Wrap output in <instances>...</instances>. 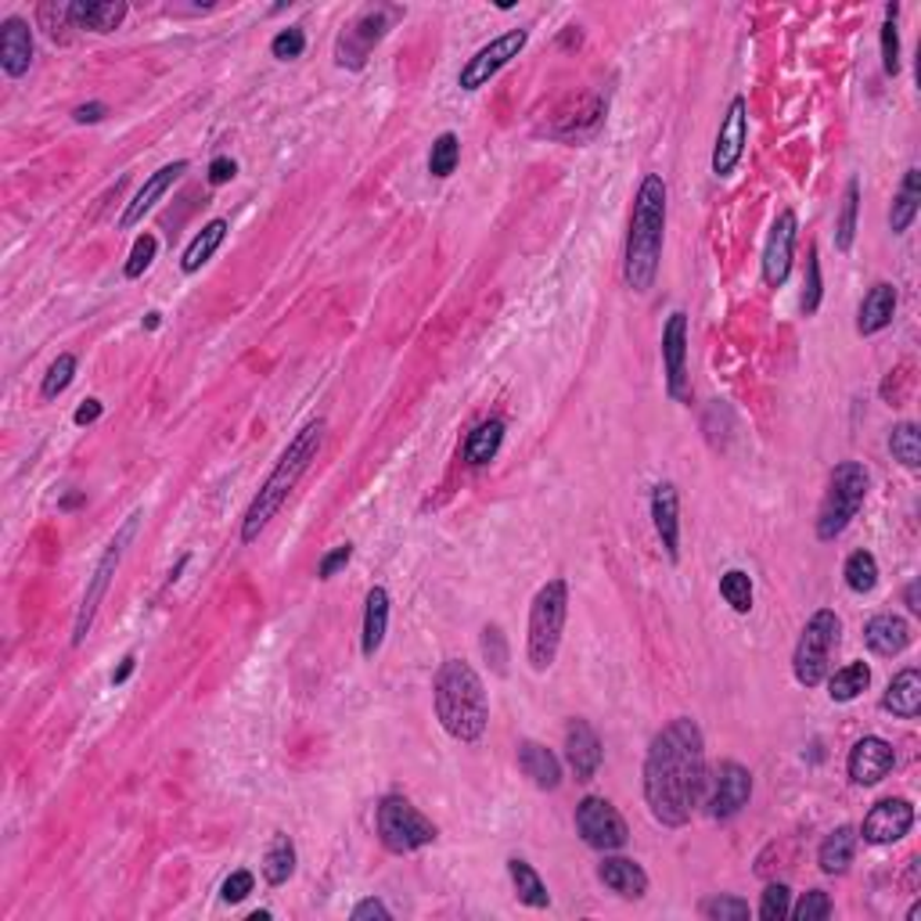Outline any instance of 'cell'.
Returning a JSON list of instances; mask_svg holds the SVG:
<instances>
[{
	"label": "cell",
	"mask_w": 921,
	"mask_h": 921,
	"mask_svg": "<svg viewBox=\"0 0 921 921\" xmlns=\"http://www.w3.org/2000/svg\"><path fill=\"white\" fill-rule=\"evenodd\" d=\"M644 803L662 828H684L705 799V738L691 716L662 727L644 753Z\"/></svg>",
	"instance_id": "6da1fadb"
},
{
	"label": "cell",
	"mask_w": 921,
	"mask_h": 921,
	"mask_svg": "<svg viewBox=\"0 0 921 921\" xmlns=\"http://www.w3.org/2000/svg\"><path fill=\"white\" fill-rule=\"evenodd\" d=\"M666 201H670L666 180L659 173H644L638 195H633L627 252H623V281L638 296H644L659 278L662 241H666Z\"/></svg>",
	"instance_id": "7a4b0ae2"
},
{
	"label": "cell",
	"mask_w": 921,
	"mask_h": 921,
	"mask_svg": "<svg viewBox=\"0 0 921 921\" xmlns=\"http://www.w3.org/2000/svg\"><path fill=\"white\" fill-rule=\"evenodd\" d=\"M324 432H328L324 417H313V422L302 425L296 432V439L284 446V454L278 457V465H273V472L263 479L259 494L249 504V511H245V518H241V544H256L259 532L270 526V518L281 511V504L288 500V494L299 486V479L310 472L317 454H321Z\"/></svg>",
	"instance_id": "3957f363"
},
{
	"label": "cell",
	"mask_w": 921,
	"mask_h": 921,
	"mask_svg": "<svg viewBox=\"0 0 921 921\" xmlns=\"http://www.w3.org/2000/svg\"><path fill=\"white\" fill-rule=\"evenodd\" d=\"M432 705L439 727L454 742L475 745L489 727V698L483 676L465 659H446L432 681Z\"/></svg>",
	"instance_id": "277c9868"
},
{
	"label": "cell",
	"mask_w": 921,
	"mask_h": 921,
	"mask_svg": "<svg viewBox=\"0 0 921 921\" xmlns=\"http://www.w3.org/2000/svg\"><path fill=\"white\" fill-rule=\"evenodd\" d=\"M566 619H569V583L561 576H555V580H547L537 590V598L529 604L526 659L537 673H547L555 666L561 633H566Z\"/></svg>",
	"instance_id": "5b68a950"
},
{
	"label": "cell",
	"mask_w": 921,
	"mask_h": 921,
	"mask_svg": "<svg viewBox=\"0 0 921 921\" xmlns=\"http://www.w3.org/2000/svg\"><path fill=\"white\" fill-rule=\"evenodd\" d=\"M868 489H871V472L863 468L860 460H842V465H835L828 475L825 500H820V508H817V522H814L817 540L831 544L835 537H842L849 522L857 518V511L863 508Z\"/></svg>",
	"instance_id": "8992f818"
},
{
	"label": "cell",
	"mask_w": 921,
	"mask_h": 921,
	"mask_svg": "<svg viewBox=\"0 0 921 921\" xmlns=\"http://www.w3.org/2000/svg\"><path fill=\"white\" fill-rule=\"evenodd\" d=\"M842 641V619L831 609H817L796 641V652H791V676L803 687H817L825 684V676L831 673V655Z\"/></svg>",
	"instance_id": "52a82bcc"
},
{
	"label": "cell",
	"mask_w": 921,
	"mask_h": 921,
	"mask_svg": "<svg viewBox=\"0 0 921 921\" xmlns=\"http://www.w3.org/2000/svg\"><path fill=\"white\" fill-rule=\"evenodd\" d=\"M374 828H379V842L396 857L436 842V835H439L436 825L403 796H385L379 803V810H374Z\"/></svg>",
	"instance_id": "ba28073f"
},
{
	"label": "cell",
	"mask_w": 921,
	"mask_h": 921,
	"mask_svg": "<svg viewBox=\"0 0 921 921\" xmlns=\"http://www.w3.org/2000/svg\"><path fill=\"white\" fill-rule=\"evenodd\" d=\"M137 522H141V515H130L123 529L115 532L112 544L105 547V555L97 558V566L91 572V580H86V590H83V601H80V612H76V623H72V644H83L86 641V633H91L94 627V619H97V609H101V601H105L108 594V587L115 580V569H120V561L126 555V547L130 540H134V532H137Z\"/></svg>",
	"instance_id": "9c48e42d"
},
{
	"label": "cell",
	"mask_w": 921,
	"mask_h": 921,
	"mask_svg": "<svg viewBox=\"0 0 921 921\" xmlns=\"http://www.w3.org/2000/svg\"><path fill=\"white\" fill-rule=\"evenodd\" d=\"M396 14H400V8H385V4H374V8L360 11L335 40V62L342 69H353V72L364 69L368 54L374 51V43L389 33V25H393Z\"/></svg>",
	"instance_id": "30bf717a"
},
{
	"label": "cell",
	"mask_w": 921,
	"mask_h": 921,
	"mask_svg": "<svg viewBox=\"0 0 921 921\" xmlns=\"http://www.w3.org/2000/svg\"><path fill=\"white\" fill-rule=\"evenodd\" d=\"M576 831H580V839L590 849H598V853H615V849H623L630 839L627 817L619 814L604 796H583L576 803Z\"/></svg>",
	"instance_id": "8fae6325"
},
{
	"label": "cell",
	"mask_w": 921,
	"mask_h": 921,
	"mask_svg": "<svg viewBox=\"0 0 921 921\" xmlns=\"http://www.w3.org/2000/svg\"><path fill=\"white\" fill-rule=\"evenodd\" d=\"M748 799H753V774L738 759H724L710 774V782H705L702 806L710 810L713 820H731L745 810Z\"/></svg>",
	"instance_id": "7c38bea8"
},
{
	"label": "cell",
	"mask_w": 921,
	"mask_h": 921,
	"mask_svg": "<svg viewBox=\"0 0 921 921\" xmlns=\"http://www.w3.org/2000/svg\"><path fill=\"white\" fill-rule=\"evenodd\" d=\"M529 43V33L526 29H508V33H500L497 40H489L483 43L479 51H475L465 65H460L457 72V86L460 91H483V86L497 76V72L511 62V58L522 54V48Z\"/></svg>",
	"instance_id": "4fadbf2b"
},
{
	"label": "cell",
	"mask_w": 921,
	"mask_h": 921,
	"mask_svg": "<svg viewBox=\"0 0 921 921\" xmlns=\"http://www.w3.org/2000/svg\"><path fill=\"white\" fill-rule=\"evenodd\" d=\"M662 371H666V393L676 403H691L687 379V313L673 310L662 328Z\"/></svg>",
	"instance_id": "5bb4252c"
},
{
	"label": "cell",
	"mask_w": 921,
	"mask_h": 921,
	"mask_svg": "<svg viewBox=\"0 0 921 921\" xmlns=\"http://www.w3.org/2000/svg\"><path fill=\"white\" fill-rule=\"evenodd\" d=\"M745 141H748V101L742 94H734L724 123L716 130V144H713L716 177H731V173L738 169L742 155H745Z\"/></svg>",
	"instance_id": "9a60e30c"
},
{
	"label": "cell",
	"mask_w": 921,
	"mask_h": 921,
	"mask_svg": "<svg viewBox=\"0 0 921 921\" xmlns=\"http://www.w3.org/2000/svg\"><path fill=\"white\" fill-rule=\"evenodd\" d=\"M911 828H914V806H911V799L897 796V799L875 803L868 810V817H863V825L857 828V835L871 846H892V842H900Z\"/></svg>",
	"instance_id": "2e32d148"
},
{
	"label": "cell",
	"mask_w": 921,
	"mask_h": 921,
	"mask_svg": "<svg viewBox=\"0 0 921 921\" xmlns=\"http://www.w3.org/2000/svg\"><path fill=\"white\" fill-rule=\"evenodd\" d=\"M796 230L799 220L791 209L777 213V220L767 235V245H763V281L770 288H782L788 281V270H791V252H796Z\"/></svg>",
	"instance_id": "e0dca14e"
},
{
	"label": "cell",
	"mask_w": 921,
	"mask_h": 921,
	"mask_svg": "<svg viewBox=\"0 0 921 921\" xmlns=\"http://www.w3.org/2000/svg\"><path fill=\"white\" fill-rule=\"evenodd\" d=\"M897 767V753H892V745L886 738H860L853 748H849V759H846V770H849V782L871 788L878 782H886L889 770Z\"/></svg>",
	"instance_id": "ac0fdd59"
},
{
	"label": "cell",
	"mask_w": 921,
	"mask_h": 921,
	"mask_svg": "<svg viewBox=\"0 0 921 921\" xmlns=\"http://www.w3.org/2000/svg\"><path fill=\"white\" fill-rule=\"evenodd\" d=\"M601 759H604V748L598 731L587 724V720H569L566 727V763L569 770L576 774V782H594V774L601 770Z\"/></svg>",
	"instance_id": "d6986e66"
},
{
	"label": "cell",
	"mask_w": 921,
	"mask_h": 921,
	"mask_svg": "<svg viewBox=\"0 0 921 921\" xmlns=\"http://www.w3.org/2000/svg\"><path fill=\"white\" fill-rule=\"evenodd\" d=\"M184 173H187V163H184V158H177V163H166L163 169H155L152 177L141 184V192L126 201V209H123V216H120V230L137 227V224L144 220V216H148V213L158 206V201H163V195L169 192V187L184 177Z\"/></svg>",
	"instance_id": "ffe728a7"
},
{
	"label": "cell",
	"mask_w": 921,
	"mask_h": 921,
	"mask_svg": "<svg viewBox=\"0 0 921 921\" xmlns=\"http://www.w3.org/2000/svg\"><path fill=\"white\" fill-rule=\"evenodd\" d=\"M33 54H37L33 25L19 19V14L4 19V25H0V69H4V76L11 80L25 76L33 69Z\"/></svg>",
	"instance_id": "44dd1931"
},
{
	"label": "cell",
	"mask_w": 921,
	"mask_h": 921,
	"mask_svg": "<svg viewBox=\"0 0 921 921\" xmlns=\"http://www.w3.org/2000/svg\"><path fill=\"white\" fill-rule=\"evenodd\" d=\"M652 526L670 561H681V494L673 483H655L652 489Z\"/></svg>",
	"instance_id": "7402d4cb"
},
{
	"label": "cell",
	"mask_w": 921,
	"mask_h": 921,
	"mask_svg": "<svg viewBox=\"0 0 921 921\" xmlns=\"http://www.w3.org/2000/svg\"><path fill=\"white\" fill-rule=\"evenodd\" d=\"M911 641H914V630L897 612H878V615L868 619V623H863V644H868L871 652L882 655V659H892V655L907 652Z\"/></svg>",
	"instance_id": "603a6c76"
},
{
	"label": "cell",
	"mask_w": 921,
	"mask_h": 921,
	"mask_svg": "<svg viewBox=\"0 0 921 921\" xmlns=\"http://www.w3.org/2000/svg\"><path fill=\"white\" fill-rule=\"evenodd\" d=\"M598 878L604 889H612L623 900H644L648 897V871L630 857H604L598 863Z\"/></svg>",
	"instance_id": "cb8c5ba5"
},
{
	"label": "cell",
	"mask_w": 921,
	"mask_h": 921,
	"mask_svg": "<svg viewBox=\"0 0 921 921\" xmlns=\"http://www.w3.org/2000/svg\"><path fill=\"white\" fill-rule=\"evenodd\" d=\"M897 284L889 281H878L868 288V296L860 299V310H857V331L860 335H878V331H886L892 324V317H897Z\"/></svg>",
	"instance_id": "d4e9b609"
},
{
	"label": "cell",
	"mask_w": 921,
	"mask_h": 921,
	"mask_svg": "<svg viewBox=\"0 0 921 921\" xmlns=\"http://www.w3.org/2000/svg\"><path fill=\"white\" fill-rule=\"evenodd\" d=\"M515 756H518V770H522L540 791H555L561 785V759L547 745L532 742V738H522V742H518V753Z\"/></svg>",
	"instance_id": "484cf974"
},
{
	"label": "cell",
	"mask_w": 921,
	"mask_h": 921,
	"mask_svg": "<svg viewBox=\"0 0 921 921\" xmlns=\"http://www.w3.org/2000/svg\"><path fill=\"white\" fill-rule=\"evenodd\" d=\"M126 4L123 0H80V4H69V22L72 29H86V33H115L126 19Z\"/></svg>",
	"instance_id": "4316f807"
},
{
	"label": "cell",
	"mask_w": 921,
	"mask_h": 921,
	"mask_svg": "<svg viewBox=\"0 0 921 921\" xmlns=\"http://www.w3.org/2000/svg\"><path fill=\"white\" fill-rule=\"evenodd\" d=\"M389 590L385 587H371L368 601H364V630H360V655L374 659L379 648L385 644V630H389Z\"/></svg>",
	"instance_id": "83f0119b"
},
{
	"label": "cell",
	"mask_w": 921,
	"mask_h": 921,
	"mask_svg": "<svg viewBox=\"0 0 921 921\" xmlns=\"http://www.w3.org/2000/svg\"><path fill=\"white\" fill-rule=\"evenodd\" d=\"M882 710L892 713L897 720H918V713H921V673L914 666L900 670L889 681L886 695H882Z\"/></svg>",
	"instance_id": "f1b7e54d"
},
{
	"label": "cell",
	"mask_w": 921,
	"mask_h": 921,
	"mask_svg": "<svg viewBox=\"0 0 921 921\" xmlns=\"http://www.w3.org/2000/svg\"><path fill=\"white\" fill-rule=\"evenodd\" d=\"M860 835L853 825H839L831 835H825V842L817 846V868L825 875H846L849 863L857 857Z\"/></svg>",
	"instance_id": "f546056e"
},
{
	"label": "cell",
	"mask_w": 921,
	"mask_h": 921,
	"mask_svg": "<svg viewBox=\"0 0 921 921\" xmlns=\"http://www.w3.org/2000/svg\"><path fill=\"white\" fill-rule=\"evenodd\" d=\"M227 230H230V224L224 220V216H216V220H209L192 241H187V249H184V256H180V270H184V273H198L216 252H220V245L227 241Z\"/></svg>",
	"instance_id": "4dcf8cb0"
},
{
	"label": "cell",
	"mask_w": 921,
	"mask_h": 921,
	"mask_svg": "<svg viewBox=\"0 0 921 921\" xmlns=\"http://www.w3.org/2000/svg\"><path fill=\"white\" fill-rule=\"evenodd\" d=\"M918 209H921V169L911 166V169L903 173L900 192H897V198H892V209H889V230H892V235H903V230H911Z\"/></svg>",
	"instance_id": "1f68e13d"
},
{
	"label": "cell",
	"mask_w": 921,
	"mask_h": 921,
	"mask_svg": "<svg viewBox=\"0 0 921 921\" xmlns=\"http://www.w3.org/2000/svg\"><path fill=\"white\" fill-rule=\"evenodd\" d=\"M508 878H511V886H515L518 903L532 907V911H544V907H551V892H547L544 878H540L537 871H532L529 860L511 857V860H508Z\"/></svg>",
	"instance_id": "d6a6232c"
},
{
	"label": "cell",
	"mask_w": 921,
	"mask_h": 921,
	"mask_svg": "<svg viewBox=\"0 0 921 921\" xmlns=\"http://www.w3.org/2000/svg\"><path fill=\"white\" fill-rule=\"evenodd\" d=\"M500 443H504V422L500 417H489V422H479L465 439V460L472 468H483L489 465L497 454H500Z\"/></svg>",
	"instance_id": "836d02e7"
},
{
	"label": "cell",
	"mask_w": 921,
	"mask_h": 921,
	"mask_svg": "<svg viewBox=\"0 0 921 921\" xmlns=\"http://www.w3.org/2000/svg\"><path fill=\"white\" fill-rule=\"evenodd\" d=\"M825 681H828V698L846 705V702L860 698L863 691L871 687V666H868V662H846V666L828 673Z\"/></svg>",
	"instance_id": "e575fe53"
},
{
	"label": "cell",
	"mask_w": 921,
	"mask_h": 921,
	"mask_svg": "<svg viewBox=\"0 0 921 921\" xmlns=\"http://www.w3.org/2000/svg\"><path fill=\"white\" fill-rule=\"evenodd\" d=\"M263 878H267V886H284L288 878L296 875V842L288 839V835H273L270 846H267V853H263Z\"/></svg>",
	"instance_id": "d590c367"
},
{
	"label": "cell",
	"mask_w": 921,
	"mask_h": 921,
	"mask_svg": "<svg viewBox=\"0 0 921 921\" xmlns=\"http://www.w3.org/2000/svg\"><path fill=\"white\" fill-rule=\"evenodd\" d=\"M842 576H846V587L853 590V594H871V590L878 587V558L871 551H853L846 558Z\"/></svg>",
	"instance_id": "8d00e7d4"
},
{
	"label": "cell",
	"mask_w": 921,
	"mask_h": 921,
	"mask_svg": "<svg viewBox=\"0 0 921 921\" xmlns=\"http://www.w3.org/2000/svg\"><path fill=\"white\" fill-rule=\"evenodd\" d=\"M857 209H860V180H849V184H846V195H842L839 224H835V249H839V252L853 249V238H857Z\"/></svg>",
	"instance_id": "74e56055"
},
{
	"label": "cell",
	"mask_w": 921,
	"mask_h": 921,
	"mask_svg": "<svg viewBox=\"0 0 921 921\" xmlns=\"http://www.w3.org/2000/svg\"><path fill=\"white\" fill-rule=\"evenodd\" d=\"M720 598H724L738 615H748L753 612V576L742 569H727L720 576Z\"/></svg>",
	"instance_id": "f35d334b"
},
{
	"label": "cell",
	"mask_w": 921,
	"mask_h": 921,
	"mask_svg": "<svg viewBox=\"0 0 921 921\" xmlns=\"http://www.w3.org/2000/svg\"><path fill=\"white\" fill-rule=\"evenodd\" d=\"M889 454L900 460L903 468H918L921 465V432L914 422H900L889 432Z\"/></svg>",
	"instance_id": "ab89813d"
},
{
	"label": "cell",
	"mask_w": 921,
	"mask_h": 921,
	"mask_svg": "<svg viewBox=\"0 0 921 921\" xmlns=\"http://www.w3.org/2000/svg\"><path fill=\"white\" fill-rule=\"evenodd\" d=\"M457 163H460V141H457V134H451V130H446V134H439L436 141H432L428 173H432L436 180H446V177H451V173L457 169Z\"/></svg>",
	"instance_id": "60d3db41"
},
{
	"label": "cell",
	"mask_w": 921,
	"mask_h": 921,
	"mask_svg": "<svg viewBox=\"0 0 921 921\" xmlns=\"http://www.w3.org/2000/svg\"><path fill=\"white\" fill-rule=\"evenodd\" d=\"M698 914L710 918V921H745L753 914V907L742 897H727V892H716V897H705L698 903Z\"/></svg>",
	"instance_id": "b9f144b4"
},
{
	"label": "cell",
	"mask_w": 921,
	"mask_h": 921,
	"mask_svg": "<svg viewBox=\"0 0 921 921\" xmlns=\"http://www.w3.org/2000/svg\"><path fill=\"white\" fill-rule=\"evenodd\" d=\"M479 648H483V659H486V666L494 670L497 676L508 673V638H504V630L497 623H486L483 627V638H479Z\"/></svg>",
	"instance_id": "7bdbcfd3"
},
{
	"label": "cell",
	"mask_w": 921,
	"mask_h": 921,
	"mask_svg": "<svg viewBox=\"0 0 921 921\" xmlns=\"http://www.w3.org/2000/svg\"><path fill=\"white\" fill-rule=\"evenodd\" d=\"M72 379H76V356H72V353H58V360L48 368V374H43V382H40V396L43 400L62 396L65 389L72 385Z\"/></svg>",
	"instance_id": "ee69618b"
},
{
	"label": "cell",
	"mask_w": 921,
	"mask_h": 921,
	"mask_svg": "<svg viewBox=\"0 0 921 921\" xmlns=\"http://www.w3.org/2000/svg\"><path fill=\"white\" fill-rule=\"evenodd\" d=\"M897 14H900V4L892 0V4H886V22H882V69H886V76H897L900 72V33H897Z\"/></svg>",
	"instance_id": "f6af8a7d"
},
{
	"label": "cell",
	"mask_w": 921,
	"mask_h": 921,
	"mask_svg": "<svg viewBox=\"0 0 921 921\" xmlns=\"http://www.w3.org/2000/svg\"><path fill=\"white\" fill-rule=\"evenodd\" d=\"M820 296H825V281H820V259L814 245L810 256H806V278H803V299H799L803 317H814L820 310Z\"/></svg>",
	"instance_id": "bcb514c9"
},
{
	"label": "cell",
	"mask_w": 921,
	"mask_h": 921,
	"mask_svg": "<svg viewBox=\"0 0 921 921\" xmlns=\"http://www.w3.org/2000/svg\"><path fill=\"white\" fill-rule=\"evenodd\" d=\"M155 252H158V238H155V235H148V230H144V235H137L134 249H130V259H126V267H123L126 281H137L141 273H144V270H148V267L155 263Z\"/></svg>",
	"instance_id": "7dc6e473"
},
{
	"label": "cell",
	"mask_w": 921,
	"mask_h": 921,
	"mask_svg": "<svg viewBox=\"0 0 921 921\" xmlns=\"http://www.w3.org/2000/svg\"><path fill=\"white\" fill-rule=\"evenodd\" d=\"M831 897L825 889H810V892H803L799 897V903L796 907H788V914L796 918V921H825V918H831Z\"/></svg>",
	"instance_id": "c3c4849f"
},
{
	"label": "cell",
	"mask_w": 921,
	"mask_h": 921,
	"mask_svg": "<svg viewBox=\"0 0 921 921\" xmlns=\"http://www.w3.org/2000/svg\"><path fill=\"white\" fill-rule=\"evenodd\" d=\"M788 907H791V889L785 882H770L767 889L759 892V918L763 921L788 918Z\"/></svg>",
	"instance_id": "681fc988"
},
{
	"label": "cell",
	"mask_w": 921,
	"mask_h": 921,
	"mask_svg": "<svg viewBox=\"0 0 921 921\" xmlns=\"http://www.w3.org/2000/svg\"><path fill=\"white\" fill-rule=\"evenodd\" d=\"M302 51H307V33H302L299 25H288L270 40V54L278 58V62H292V58H299Z\"/></svg>",
	"instance_id": "f907efd6"
},
{
	"label": "cell",
	"mask_w": 921,
	"mask_h": 921,
	"mask_svg": "<svg viewBox=\"0 0 921 921\" xmlns=\"http://www.w3.org/2000/svg\"><path fill=\"white\" fill-rule=\"evenodd\" d=\"M252 889H256L252 871H230V875L224 878V886H220V900H224V903H241Z\"/></svg>",
	"instance_id": "816d5d0a"
},
{
	"label": "cell",
	"mask_w": 921,
	"mask_h": 921,
	"mask_svg": "<svg viewBox=\"0 0 921 921\" xmlns=\"http://www.w3.org/2000/svg\"><path fill=\"white\" fill-rule=\"evenodd\" d=\"M350 558H353V544H339L335 551H328L321 558V566H317V580H331L339 569L350 566Z\"/></svg>",
	"instance_id": "f5cc1de1"
},
{
	"label": "cell",
	"mask_w": 921,
	"mask_h": 921,
	"mask_svg": "<svg viewBox=\"0 0 921 921\" xmlns=\"http://www.w3.org/2000/svg\"><path fill=\"white\" fill-rule=\"evenodd\" d=\"M238 177V163L235 158H227V155H216L213 163H209V184L213 187H224Z\"/></svg>",
	"instance_id": "db71d44e"
},
{
	"label": "cell",
	"mask_w": 921,
	"mask_h": 921,
	"mask_svg": "<svg viewBox=\"0 0 921 921\" xmlns=\"http://www.w3.org/2000/svg\"><path fill=\"white\" fill-rule=\"evenodd\" d=\"M353 921H368V918H382V921H389L393 918V911H389V907L382 903V900H374V897H368V900H360L356 907H353V914H350Z\"/></svg>",
	"instance_id": "11a10c76"
},
{
	"label": "cell",
	"mask_w": 921,
	"mask_h": 921,
	"mask_svg": "<svg viewBox=\"0 0 921 921\" xmlns=\"http://www.w3.org/2000/svg\"><path fill=\"white\" fill-rule=\"evenodd\" d=\"M108 115V108L101 105V101H86V105H76L72 108V123H80V126H91V123H101Z\"/></svg>",
	"instance_id": "9f6ffc18"
},
{
	"label": "cell",
	"mask_w": 921,
	"mask_h": 921,
	"mask_svg": "<svg viewBox=\"0 0 921 921\" xmlns=\"http://www.w3.org/2000/svg\"><path fill=\"white\" fill-rule=\"evenodd\" d=\"M101 414H105V403H101V400H83L80 407H76V414H72V425H94Z\"/></svg>",
	"instance_id": "6f0895ef"
},
{
	"label": "cell",
	"mask_w": 921,
	"mask_h": 921,
	"mask_svg": "<svg viewBox=\"0 0 921 921\" xmlns=\"http://www.w3.org/2000/svg\"><path fill=\"white\" fill-rule=\"evenodd\" d=\"M903 601H907V612H921V583L918 580H911L907 583V590H903Z\"/></svg>",
	"instance_id": "680465c9"
},
{
	"label": "cell",
	"mask_w": 921,
	"mask_h": 921,
	"mask_svg": "<svg viewBox=\"0 0 921 921\" xmlns=\"http://www.w3.org/2000/svg\"><path fill=\"white\" fill-rule=\"evenodd\" d=\"M137 670V655H126L123 662H120V670L112 673V684H126L130 681V673Z\"/></svg>",
	"instance_id": "91938a15"
},
{
	"label": "cell",
	"mask_w": 921,
	"mask_h": 921,
	"mask_svg": "<svg viewBox=\"0 0 921 921\" xmlns=\"http://www.w3.org/2000/svg\"><path fill=\"white\" fill-rule=\"evenodd\" d=\"M158 324H163V313H158V310H152V313H144V328H148V331H155Z\"/></svg>",
	"instance_id": "94428289"
},
{
	"label": "cell",
	"mask_w": 921,
	"mask_h": 921,
	"mask_svg": "<svg viewBox=\"0 0 921 921\" xmlns=\"http://www.w3.org/2000/svg\"><path fill=\"white\" fill-rule=\"evenodd\" d=\"M187 561H192V558H187V555H184V558L177 561V566H173V572H169V580H166V583H177V580H180V572L187 569Z\"/></svg>",
	"instance_id": "6125c7cd"
},
{
	"label": "cell",
	"mask_w": 921,
	"mask_h": 921,
	"mask_svg": "<svg viewBox=\"0 0 921 921\" xmlns=\"http://www.w3.org/2000/svg\"><path fill=\"white\" fill-rule=\"evenodd\" d=\"M921 918V903H914L911 911H907V921H918Z\"/></svg>",
	"instance_id": "be15d7a7"
},
{
	"label": "cell",
	"mask_w": 921,
	"mask_h": 921,
	"mask_svg": "<svg viewBox=\"0 0 921 921\" xmlns=\"http://www.w3.org/2000/svg\"><path fill=\"white\" fill-rule=\"evenodd\" d=\"M267 918H270V911H252L249 914V921H267Z\"/></svg>",
	"instance_id": "e7e4bbea"
}]
</instances>
